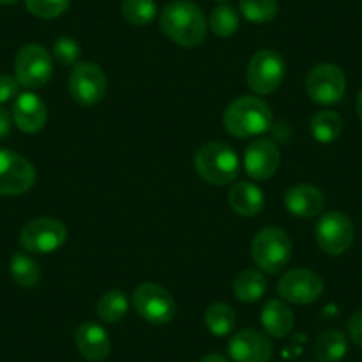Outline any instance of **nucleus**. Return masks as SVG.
Listing matches in <instances>:
<instances>
[{
  "mask_svg": "<svg viewBox=\"0 0 362 362\" xmlns=\"http://www.w3.org/2000/svg\"><path fill=\"white\" fill-rule=\"evenodd\" d=\"M162 33L180 47H199L208 33V22L203 9L190 0H174L160 15Z\"/></svg>",
  "mask_w": 362,
  "mask_h": 362,
  "instance_id": "1",
  "label": "nucleus"
},
{
  "mask_svg": "<svg viewBox=\"0 0 362 362\" xmlns=\"http://www.w3.org/2000/svg\"><path fill=\"white\" fill-rule=\"evenodd\" d=\"M224 128L233 137L249 139L257 137L270 130L272 110L261 98L256 96H243L235 100L226 109L222 117Z\"/></svg>",
  "mask_w": 362,
  "mask_h": 362,
  "instance_id": "2",
  "label": "nucleus"
},
{
  "mask_svg": "<svg viewBox=\"0 0 362 362\" xmlns=\"http://www.w3.org/2000/svg\"><path fill=\"white\" fill-rule=\"evenodd\" d=\"M197 174L211 185H228L238 177L240 158L226 142H206L194 156Z\"/></svg>",
  "mask_w": 362,
  "mask_h": 362,
  "instance_id": "3",
  "label": "nucleus"
},
{
  "mask_svg": "<svg viewBox=\"0 0 362 362\" xmlns=\"http://www.w3.org/2000/svg\"><path fill=\"white\" fill-rule=\"evenodd\" d=\"M252 259L263 272L276 276L288 267L293 254V243L288 233L281 228H264L254 236Z\"/></svg>",
  "mask_w": 362,
  "mask_h": 362,
  "instance_id": "4",
  "label": "nucleus"
},
{
  "mask_svg": "<svg viewBox=\"0 0 362 362\" xmlns=\"http://www.w3.org/2000/svg\"><path fill=\"white\" fill-rule=\"evenodd\" d=\"M286 62L276 50H259L247 66V83L256 95H272L283 83Z\"/></svg>",
  "mask_w": 362,
  "mask_h": 362,
  "instance_id": "5",
  "label": "nucleus"
},
{
  "mask_svg": "<svg viewBox=\"0 0 362 362\" xmlns=\"http://www.w3.org/2000/svg\"><path fill=\"white\" fill-rule=\"evenodd\" d=\"M68 240V229L57 218H33L20 233V245L33 254H50L61 249Z\"/></svg>",
  "mask_w": 362,
  "mask_h": 362,
  "instance_id": "6",
  "label": "nucleus"
},
{
  "mask_svg": "<svg viewBox=\"0 0 362 362\" xmlns=\"http://www.w3.org/2000/svg\"><path fill=\"white\" fill-rule=\"evenodd\" d=\"M68 89L80 107H95L105 98L107 76L95 62H78L71 69Z\"/></svg>",
  "mask_w": 362,
  "mask_h": 362,
  "instance_id": "7",
  "label": "nucleus"
},
{
  "mask_svg": "<svg viewBox=\"0 0 362 362\" xmlns=\"http://www.w3.org/2000/svg\"><path fill=\"white\" fill-rule=\"evenodd\" d=\"M134 308L153 325H167L176 316V302L165 288L155 283H142L134 291Z\"/></svg>",
  "mask_w": 362,
  "mask_h": 362,
  "instance_id": "8",
  "label": "nucleus"
},
{
  "mask_svg": "<svg viewBox=\"0 0 362 362\" xmlns=\"http://www.w3.org/2000/svg\"><path fill=\"white\" fill-rule=\"evenodd\" d=\"M15 73L20 86L40 89L47 86L54 75L52 55L41 45H25L16 54Z\"/></svg>",
  "mask_w": 362,
  "mask_h": 362,
  "instance_id": "9",
  "label": "nucleus"
},
{
  "mask_svg": "<svg viewBox=\"0 0 362 362\" xmlns=\"http://www.w3.org/2000/svg\"><path fill=\"white\" fill-rule=\"evenodd\" d=\"M354 222L341 211H327L316 224V243L330 256L346 252L354 243Z\"/></svg>",
  "mask_w": 362,
  "mask_h": 362,
  "instance_id": "10",
  "label": "nucleus"
},
{
  "mask_svg": "<svg viewBox=\"0 0 362 362\" xmlns=\"http://www.w3.org/2000/svg\"><path fill=\"white\" fill-rule=\"evenodd\" d=\"M36 169L11 149H0V196H20L33 189Z\"/></svg>",
  "mask_w": 362,
  "mask_h": 362,
  "instance_id": "11",
  "label": "nucleus"
},
{
  "mask_svg": "<svg viewBox=\"0 0 362 362\" xmlns=\"http://www.w3.org/2000/svg\"><path fill=\"white\" fill-rule=\"evenodd\" d=\"M309 98L318 105H334L339 102L346 89V80L344 73L341 71L339 66L323 62V64L315 66L308 75L305 82Z\"/></svg>",
  "mask_w": 362,
  "mask_h": 362,
  "instance_id": "12",
  "label": "nucleus"
},
{
  "mask_svg": "<svg viewBox=\"0 0 362 362\" xmlns=\"http://www.w3.org/2000/svg\"><path fill=\"white\" fill-rule=\"evenodd\" d=\"M277 293L283 300L297 305H308L318 300L323 293L322 277L305 268L286 272L277 284Z\"/></svg>",
  "mask_w": 362,
  "mask_h": 362,
  "instance_id": "13",
  "label": "nucleus"
},
{
  "mask_svg": "<svg viewBox=\"0 0 362 362\" xmlns=\"http://www.w3.org/2000/svg\"><path fill=\"white\" fill-rule=\"evenodd\" d=\"M229 357L235 362H268L274 354L267 334L256 329H242L229 339Z\"/></svg>",
  "mask_w": 362,
  "mask_h": 362,
  "instance_id": "14",
  "label": "nucleus"
},
{
  "mask_svg": "<svg viewBox=\"0 0 362 362\" xmlns=\"http://www.w3.org/2000/svg\"><path fill=\"white\" fill-rule=\"evenodd\" d=\"M245 170L252 180L263 181L277 173L281 165L279 148L270 139H256L245 149Z\"/></svg>",
  "mask_w": 362,
  "mask_h": 362,
  "instance_id": "15",
  "label": "nucleus"
},
{
  "mask_svg": "<svg viewBox=\"0 0 362 362\" xmlns=\"http://www.w3.org/2000/svg\"><path fill=\"white\" fill-rule=\"evenodd\" d=\"M13 123L25 134H36L43 130L47 123V105L34 93H22L16 96L13 105Z\"/></svg>",
  "mask_w": 362,
  "mask_h": 362,
  "instance_id": "16",
  "label": "nucleus"
},
{
  "mask_svg": "<svg viewBox=\"0 0 362 362\" xmlns=\"http://www.w3.org/2000/svg\"><path fill=\"white\" fill-rule=\"evenodd\" d=\"M75 343L80 354L89 362H102L110 355V337L102 325L86 322L76 329Z\"/></svg>",
  "mask_w": 362,
  "mask_h": 362,
  "instance_id": "17",
  "label": "nucleus"
},
{
  "mask_svg": "<svg viewBox=\"0 0 362 362\" xmlns=\"http://www.w3.org/2000/svg\"><path fill=\"white\" fill-rule=\"evenodd\" d=\"M284 204H286V210L295 217L311 218L322 214L325 199L316 187L295 185L284 196Z\"/></svg>",
  "mask_w": 362,
  "mask_h": 362,
  "instance_id": "18",
  "label": "nucleus"
},
{
  "mask_svg": "<svg viewBox=\"0 0 362 362\" xmlns=\"http://www.w3.org/2000/svg\"><path fill=\"white\" fill-rule=\"evenodd\" d=\"M261 325L270 337H284L293 329L295 315L283 300L272 298L261 309Z\"/></svg>",
  "mask_w": 362,
  "mask_h": 362,
  "instance_id": "19",
  "label": "nucleus"
},
{
  "mask_svg": "<svg viewBox=\"0 0 362 362\" xmlns=\"http://www.w3.org/2000/svg\"><path fill=\"white\" fill-rule=\"evenodd\" d=\"M229 206L242 217H254L264 206V196L259 187L249 181H238L229 190Z\"/></svg>",
  "mask_w": 362,
  "mask_h": 362,
  "instance_id": "20",
  "label": "nucleus"
},
{
  "mask_svg": "<svg viewBox=\"0 0 362 362\" xmlns=\"http://www.w3.org/2000/svg\"><path fill=\"white\" fill-rule=\"evenodd\" d=\"M264 291H267V279L261 272L252 270V268L240 272L233 283V293L245 304L259 300Z\"/></svg>",
  "mask_w": 362,
  "mask_h": 362,
  "instance_id": "21",
  "label": "nucleus"
},
{
  "mask_svg": "<svg viewBox=\"0 0 362 362\" xmlns=\"http://www.w3.org/2000/svg\"><path fill=\"white\" fill-rule=\"evenodd\" d=\"M348 351L346 337L339 330H325L318 336L315 354L320 362H339Z\"/></svg>",
  "mask_w": 362,
  "mask_h": 362,
  "instance_id": "22",
  "label": "nucleus"
},
{
  "mask_svg": "<svg viewBox=\"0 0 362 362\" xmlns=\"http://www.w3.org/2000/svg\"><path fill=\"white\" fill-rule=\"evenodd\" d=\"M204 323L214 336H229L236 327V313L231 305L224 302H215L204 313Z\"/></svg>",
  "mask_w": 362,
  "mask_h": 362,
  "instance_id": "23",
  "label": "nucleus"
},
{
  "mask_svg": "<svg viewBox=\"0 0 362 362\" xmlns=\"http://www.w3.org/2000/svg\"><path fill=\"white\" fill-rule=\"evenodd\" d=\"M343 132V119L337 112L332 110H322V112L315 114L311 119V134L316 142L320 144H330V142L337 141Z\"/></svg>",
  "mask_w": 362,
  "mask_h": 362,
  "instance_id": "24",
  "label": "nucleus"
},
{
  "mask_svg": "<svg viewBox=\"0 0 362 362\" xmlns=\"http://www.w3.org/2000/svg\"><path fill=\"white\" fill-rule=\"evenodd\" d=\"M11 276L15 283L22 288H34L40 284L41 281V267L37 264L36 259L23 252H16L11 257Z\"/></svg>",
  "mask_w": 362,
  "mask_h": 362,
  "instance_id": "25",
  "label": "nucleus"
},
{
  "mask_svg": "<svg viewBox=\"0 0 362 362\" xmlns=\"http://www.w3.org/2000/svg\"><path fill=\"white\" fill-rule=\"evenodd\" d=\"M96 313L105 323H119L128 313V298L121 290L107 291L96 302Z\"/></svg>",
  "mask_w": 362,
  "mask_h": 362,
  "instance_id": "26",
  "label": "nucleus"
},
{
  "mask_svg": "<svg viewBox=\"0 0 362 362\" xmlns=\"http://www.w3.org/2000/svg\"><path fill=\"white\" fill-rule=\"evenodd\" d=\"M121 15L135 27H148L156 18L155 0H123Z\"/></svg>",
  "mask_w": 362,
  "mask_h": 362,
  "instance_id": "27",
  "label": "nucleus"
},
{
  "mask_svg": "<svg viewBox=\"0 0 362 362\" xmlns=\"http://www.w3.org/2000/svg\"><path fill=\"white\" fill-rule=\"evenodd\" d=\"M240 27L238 13L235 8L228 4H221L211 11L210 15V29L217 37H231L235 36Z\"/></svg>",
  "mask_w": 362,
  "mask_h": 362,
  "instance_id": "28",
  "label": "nucleus"
},
{
  "mask_svg": "<svg viewBox=\"0 0 362 362\" xmlns=\"http://www.w3.org/2000/svg\"><path fill=\"white\" fill-rule=\"evenodd\" d=\"M240 13L252 23H267L279 13L277 0H240Z\"/></svg>",
  "mask_w": 362,
  "mask_h": 362,
  "instance_id": "29",
  "label": "nucleus"
},
{
  "mask_svg": "<svg viewBox=\"0 0 362 362\" xmlns=\"http://www.w3.org/2000/svg\"><path fill=\"white\" fill-rule=\"evenodd\" d=\"M52 54L61 66H76L82 57V47L73 37L62 36L54 43Z\"/></svg>",
  "mask_w": 362,
  "mask_h": 362,
  "instance_id": "30",
  "label": "nucleus"
},
{
  "mask_svg": "<svg viewBox=\"0 0 362 362\" xmlns=\"http://www.w3.org/2000/svg\"><path fill=\"white\" fill-rule=\"evenodd\" d=\"M71 0H25V6L34 16L45 20L57 18L68 11Z\"/></svg>",
  "mask_w": 362,
  "mask_h": 362,
  "instance_id": "31",
  "label": "nucleus"
},
{
  "mask_svg": "<svg viewBox=\"0 0 362 362\" xmlns=\"http://www.w3.org/2000/svg\"><path fill=\"white\" fill-rule=\"evenodd\" d=\"M18 80L11 75H0V105L15 100L18 96Z\"/></svg>",
  "mask_w": 362,
  "mask_h": 362,
  "instance_id": "32",
  "label": "nucleus"
},
{
  "mask_svg": "<svg viewBox=\"0 0 362 362\" xmlns=\"http://www.w3.org/2000/svg\"><path fill=\"white\" fill-rule=\"evenodd\" d=\"M348 334H350L351 341L358 346H362V311L355 313L348 322Z\"/></svg>",
  "mask_w": 362,
  "mask_h": 362,
  "instance_id": "33",
  "label": "nucleus"
},
{
  "mask_svg": "<svg viewBox=\"0 0 362 362\" xmlns=\"http://www.w3.org/2000/svg\"><path fill=\"white\" fill-rule=\"evenodd\" d=\"M13 116L6 109H0V139L8 137L13 128Z\"/></svg>",
  "mask_w": 362,
  "mask_h": 362,
  "instance_id": "34",
  "label": "nucleus"
},
{
  "mask_svg": "<svg viewBox=\"0 0 362 362\" xmlns=\"http://www.w3.org/2000/svg\"><path fill=\"white\" fill-rule=\"evenodd\" d=\"M199 362H229V361H228V358L222 357V355H218V354H210V355H206V357L201 358Z\"/></svg>",
  "mask_w": 362,
  "mask_h": 362,
  "instance_id": "35",
  "label": "nucleus"
},
{
  "mask_svg": "<svg viewBox=\"0 0 362 362\" xmlns=\"http://www.w3.org/2000/svg\"><path fill=\"white\" fill-rule=\"evenodd\" d=\"M355 107H357V114H358V117H361V121H362V90L358 93L357 103H355Z\"/></svg>",
  "mask_w": 362,
  "mask_h": 362,
  "instance_id": "36",
  "label": "nucleus"
},
{
  "mask_svg": "<svg viewBox=\"0 0 362 362\" xmlns=\"http://www.w3.org/2000/svg\"><path fill=\"white\" fill-rule=\"evenodd\" d=\"M18 0H0V6H13L16 4Z\"/></svg>",
  "mask_w": 362,
  "mask_h": 362,
  "instance_id": "37",
  "label": "nucleus"
},
{
  "mask_svg": "<svg viewBox=\"0 0 362 362\" xmlns=\"http://www.w3.org/2000/svg\"><path fill=\"white\" fill-rule=\"evenodd\" d=\"M217 2H222V4H224V2H229V0H217Z\"/></svg>",
  "mask_w": 362,
  "mask_h": 362,
  "instance_id": "38",
  "label": "nucleus"
}]
</instances>
